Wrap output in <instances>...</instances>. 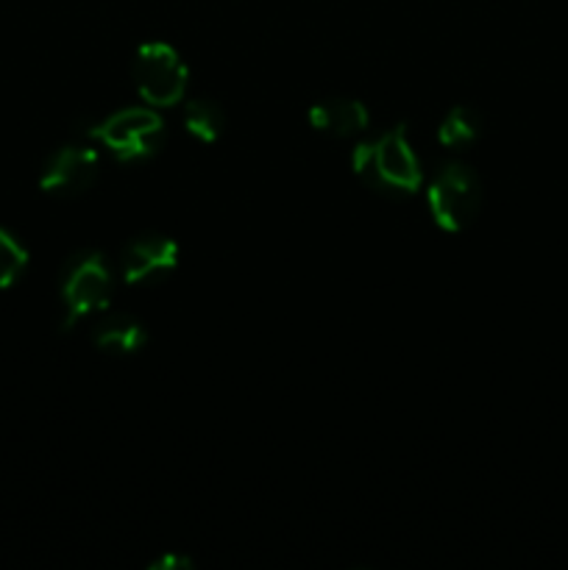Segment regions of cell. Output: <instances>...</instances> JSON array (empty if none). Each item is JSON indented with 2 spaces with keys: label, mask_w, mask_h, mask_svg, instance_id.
Listing matches in <instances>:
<instances>
[{
  "label": "cell",
  "mask_w": 568,
  "mask_h": 570,
  "mask_svg": "<svg viewBox=\"0 0 568 570\" xmlns=\"http://www.w3.org/2000/svg\"><path fill=\"white\" fill-rule=\"evenodd\" d=\"M351 170L371 193L407 198L418 193L423 181L421 159L412 150L404 126L379 134L376 139H365L351 150Z\"/></svg>",
  "instance_id": "1"
},
{
  "label": "cell",
  "mask_w": 568,
  "mask_h": 570,
  "mask_svg": "<svg viewBox=\"0 0 568 570\" xmlns=\"http://www.w3.org/2000/svg\"><path fill=\"white\" fill-rule=\"evenodd\" d=\"M482 200V178H479V173L471 165H462V161H445L434 173L427 193L429 215H432V220L443 232L451 234L466 232L477 220Z\"/></svg>",
  "instance_id": "2"
},
{
  "label": "cell",
  "mask_w": 568,
  "mask_h": 570,
  "mask_svg": "<svg viewBox=\"0 0 568 570\" xmlns=\"http://www.w3.org/2000/svg\"><path fill=\"white\" fill-rule=\"evenodd\" d=\"M111 271L98 250L76 254L65 265L59 278L61 328H72L84 317L104 312L111 301Z\"/></svg>",
  "instance_id": "3"
},
{
  "label": "cell",
  "mask_w": 568,
  "mask_h": 570,
  "mask_svg": "<svg viewBox=\"0 0 568 570\" xmlns=\"http://www.w3.org/2000/svg\"><path fill=\"white\" fill-rule=\"evenodd\" d=\"M89 137L98 139L115 159L143 161L150 159L165 142V126L154 109H120L89 128Z\"/></svg>",
  "instance_id": "4"
},
{
  "label": "cell",
  "mask_w": 568,
  "mask_h": 570,
  "mask_svg": "<svg viewBox=\"0 0 568 570\" xmlns=\"http://www.w3.org/2000/svg\"><path fill=\"white\" fill-rule=\"evenodd\" d=\"M131 78L139 98L148 106L182 104L189 72L176 48L165 42H145L134 53Z\"/></svg>",
  "instance_id": "5"
},
{
  "label": "cell",
  "mask_w": 568,
  "mask_h": 570,
  "mask_svg": "<svg viewBox=\"0 0 568 570\" xmlns=\"http://www.w3.org/2000/svg\"><path fill=\"white\" fill-rule=\"evenodd\" d=\"M100 176V156L89 145H65L53 150L39 173V187L56 198H76L95 187Z\"/></svg>",
  "instance_id": "6"
},
{
  "label": "cell",
  "mask_w": 568,
  "mask_h": 570,
  "mask_svg": "<svg viewBox=\"0 0 568 570\" xmlns=\"http://www.w3.org/2000/svg\"><path fill=\"white\" fill-rule=\"evenodd\" d=\"M178 267V245L165 234H139L123 248L120 273L131 287L159 284Z\"/></svg>",
  "instance_id": "7"
},
{
  "label": "cell",
  "mask_w": 568,
  "mask_h": 570,
  "mask_svg": "<svg viewBox=\"0 0 568 570\" xmlns=\"http://www.w3.org/2000/svg\"><path fill=\"white\" fill-rule=\"evenodd\" d=\"M315 131L326 134L332 139H351L356 134L368 131L371 126V111L362 100L354 98H326L317 100L306 115Z\"/></svg>",
  "instance_id": "8"
},
{
  "label": "cell",
  "mask_w": 568,
  "mask_h": 570,
  "mask_svg": "<svg viewBox=\"0 0 568 570\" xmlns=\"http://www.w3.org/2000/svg\"><path fill=\"white\" fill-rule=\"evenodd\" d=\"M95 348L109 356H131L148 343V328L126 312H109L92 326Z\"/></svg>",
  "instance_id": "9"
},
{
  "label": "cell",
  "mask_w": 568,
  "mask_h": 570,
  "mask_svg": "<svg viewBox=\"0 0 568 570\" xmlns=\"http://www.w3.org/2000/svg\"><path fill=\"white\" fill-rule=\"evenodd\" d=\"M479 134H482V117H479L473 106H454L438 128L440 145L449 150L471 148L479 139Z\"/></svg>",
  "instance_id": "10"
},
{
  "label": "cell",
  "mask_w": 568,
  "mask_h": 570,
  "mask_svg": "<svg viewBox=\"0 0 568 570\" xmlns=\"http://www.w3.org/2000/svg\"><path fill=\"white\" fill-rule=\"evenodd\" d=\"M184 126L200 142H215L226 126V115L215 100H189L184 109Z\"/></svg>",
  "instance_id": "11"
},
{
  "label": "cell",
  "mask_w": 568,
  "mask_h": 570,
  "mask_svg": "<svg viewBox=\"0 0 568 570\" xmlns=\"http://www.w3.org/2000/svg\"><path fill=\"white\" fill-rule=\"evenodd\" d=\"M28 267V250L20 239L0 228V289L14 287Z\"/></svg>",
  "instance_id": "12"
},
{
  "label": "cell",
  "mask_w": 568,
  "mask_h": 570,
  "mask_svg": "<svg viewBox=\"0 0 568 570\" xmlns=\"http://www.w3.org/2000/svg\"><path fill=\"white\" fill-rule=\"evenodd\" d=\"M193 566V562L189 560H184V557H161V560H156V562H150V568H156V570H170V568H189Z\"/></svg>",
  "instance_id": "13"
}]
</instances>
